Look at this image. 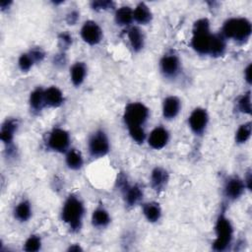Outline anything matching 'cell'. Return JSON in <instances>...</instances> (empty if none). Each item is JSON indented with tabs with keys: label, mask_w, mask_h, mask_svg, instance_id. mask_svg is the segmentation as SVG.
<instances>
[{
	"label": "cell",
	"mask_w": 252,
	"mask_h": 252,
	"mask_svg": "<svg viewBox=\"0 0 252 252\" xmlns=\"http://www.w3.org/2000/svg\"><path fill=\"white\" fill-rule=\"evenodd\" d=\"M15 218L20 221H27L32 216V207L29 201H21L14 210Z\"/></svg>",
	"instance_id": "d4e9b609"
},
{
	"label": "cell",
	"mask_w": 252,
	"mask_h": 252,
	"mask_svg": "<svg viewBox=\"0 0 252 252\" xmlns=\"http://www.w3.org/2000/svg\"><path fill=\"white\" fill-rule=\"evenodd\" d=\"M168 139H169L168 131L165 128L158 126V127H156L150 133V136L148 138V143L153 149L159 150V149H162L167 144Z\"/></svg>",
	"instance_id": "7c38bea8"
},
{
	"label": "cell",
	"mask_w": 252,
	"mask_h": 252,
	"mask_svg": "<svg viewBox=\"0 0 252 252\" xmlns=\"http://www.w3.org/2000/svg\"><path fill=\"white\" fill-rule=\"evenodd\" d=\"M149 118V108L142 102H131L125 107L123 119L127 127L142 126Z\"/></svg>",
	"instance_id": "5b68a950"
},
{
	"label": "cell",
	"mask_w": 252,
	"mask_h": 252,
	"mask_svg": "<svg viewBox=\"0 0 252 252\" xmlns=\"http://www.w3.org/2000/svg\"><path fill=\"white\" fill-rule=\"evenodd\" d=\"M225 47H226L225 37L221 33L213 34V39H212L209 54L214 57L221 56L225 51Z\"/></svg>",
	"instance_id": "ffe728a7"
},
{
	"label": "cell",
	"mask_w": 252,
	"mask_h": 252,
	"mask_svg": "<svg viewBox=\"0 0 252 252\" xmlns=\"http://www.w3.org/2000/svg\"><path fill=\"white\" fill-rule=\"evenodd\" d=\"M78 19H79V14H78V12H76V11H73V12L69 13L68 16H67V22H68L69 25H74V24H76V22L78 21Z\"/></svg>",
	"instance_id": "d590c367"
},
{
	"label": "cell",
	"mask_w": 252,
	"mask_h": 252,
	"mask_svg": "<svg viewBox=\"0 0 252 252\" xmlns=\"http://www.w3.org/2000/svg\"><path fill=\"white\" fill-rule=\"evenodd\" d=\"M251 32L252 27L247 19L231 18L223 24L221 34L225 38H231L235 41L243 42L249 38Z\"/></svg>",
	"instance_id": "3957f363"
},
{
	"label": "cell",
	"mask_w": 252,
	"mask_h": 252,
	"mask_svg": "<svg viewBox=\"0 0 252 252\" xmlns=\"http://www.w3.org/2000/svg\"><path fill=\"white\" fill-rule=\"evenodd\" d=\"M41 248V239L38 235H31L24 244V250L29 252H35Z\"/></svg>",
	"instance_id": "f1b7e54d"
},
{
	"label": "cell",
	"mask_w": 252,
	"mask_h": 252,
	"mask_svg": "<svg viewBox=\"0 0 252 252\" xmlns=\"http://www.w3.org/2000/svg\"><path fill=\"white\" fill-rule=\"evenodd\" d=\"M238 109L246 114L251 113V95L250 92L244 94L238 100Z\"/></svg>",
	"instance_id": "1f68e13d"
},
{
	"label": "cell",
	"mask_w": 252,
	"mask_h": 252,
	"mask_svg": "<svg viewBox=\"0 0 252 252\" xmlns=\"http://www.w3.org/2000/svg\"><path fill=\"white\" fill-rule=\"evenodd\" d=\"M59 40L61 43H63L64 46H69L72 43V37L69 33H61L59 36Z\"/></svg>",
	"instance_id": "e575fe53"
},
{
	"label": "cell",
	"mask_w": 252,
	"mask_h": 252,
	"mask_svg": "<svg viewBox=\"0 0 252 252\" xmlns=\"http://www.w3.org/2000/svg\"><path fill=\"white\" fill-rule=\"evenodd\" d=\"M109 222H110V216L104 208L98 207L94 211L92 215V223L94 226L102 228L107 226Z\"/></svg>",
	"instance_id": "d6986e66"
},
{
	"label": "cell",
	"mask_w": 252,
	"mask_h": 252,
	"mask_svg": "<svg viewBox=\"0 0 252 252\" xmlns=\"http://www.w3.org/2000/svg\"><path fill=\"white\" fill-rule=\"evenodd\" d=\"M209 116L207 113V110L201 107L195 108L189 118H188V123L190 126V129L197 135H201L204 133L207 124H208Z\"/></svg>",
	"instance_id": "9c48e42d"
},
{
	"label": "cell",
	"mask_w": 252,
	"mask_h": 252,
	"mask_svg": "<svg viewBox=\"0 0 252 252\" xmlns=\"http://www.w3.org/2000/svg\"><path fill=\"white\" fill-rule=\"evenodd\" d=\"M34 62L31 56V54L29 52L27 53H23L18 60V65L19 68L23 71V72H28L32 66H33Z\"/></svg>",
	"instance_id": "4dcf8cb0"
},
{
	"label": "cell",
	"mask_w": 252,
	"mask_h": 252,
	"mask_svg": "<svg viewBox=\"0 0 252 252\" xmlns=\"http://www.w3.org/2000/svg\"><path fill=\"white\" fill-rule=\"evenodd\" d=\"M114 3L112 1L108 0H99V1H94L92 2V8L94 10H107L110 8H113Z\"/></svg>",
	"instance_id": "d6a6232c"
},
{
	"label": "cell",
	"mask_w": 252,
	"mask_h": 252,
	"mask_svg": "<svg viewBox=\"0 0 252 252\" xmlns=\"http://www.w3.org/2000/svg\"><path fill=\"white\" fill-rule=\"evenodd\" d=\"M129 134L131 138L138 144H141L145 141L146 134L142 126H129L128 127Z\"/></svg>",
	"instance_id": "f546056e"
},
{
	"label": "cell",
	"mask_w": 252,
	"mask_h": 252,
	"mask_svg": "<svg viewBox=\"0 0 252 252\" xmlns=\"http://www.w3.org/2000/svg\"><path fill=\"white\" fill-rule=\"evenodd\" d=\"M244 77H245L246 82H247L248 84H250V83H251V64H249V65L246 67V69H245V71H244Z\"/></svg>",
	"instance_id": "8d00e7d4"
},
{
	"label": "cell",
	"mask_w": 252,
	"mask_h": 252,
	"mask_svg": "<svg viewBox=\"0 0 252 252\" xmlns=\"http://www.w3.org/2000/svg\"><path fill=\"white\" fill-rule=\"evenodd\" d=\"M123 192H124L125 202L130 207L137 205L143 198V191L138 185L128 186Z\"/></svg>",
	"instance_id": "7402d4cb"
},
{
	"label": "cell",
	"mask_w": 252,
	"mask_h": 252,
	"mask_svg": "<svg viewBox=\"0 0 252 252\" xmlns=\"http://www.w3.org/2000/svg\"><path fill=\"white\" fill-rule=\"evenodd\" d=\"M83 249L81 248V246L80 245H78V244H73V245H71L69 248H68V251H76V252H78V251H82Z\"/></svg>",
	"instance_id": "ab89813d"
},
{
	"label": "cell",
	"mask_w": 252,
	"mask_h": 252,
	"mask_svg": "<svg viewBox=\"0 0 252 252\" xmlns=\"http://www.w3.org/2000/svg\"><path fill=\"white\" fill-rule=\"evenodd\" d=\"M30 105L31 108L35 112H39L43 108V106L45 105L44 90H42L41 88H37L31 93Z\"/></svg>",
	"instance_id": "603a6c76"
},
{
	"label": "cell",
	"mask_w": 252,
	"mask_h": 252,
	"mask_svg": "<svg viewBox=\"0 0 252 252\" xmlns=\"http://www.w3.org/2000/svg\"><path fill=\"white\" fill-rule=\"evenodd\" d=\"M70 145V135L62 128H54L48 136L47 147L57 153H64Z\"/></svg>",
	"instance_id": "52a82bcc"
},
{
	"label": "cell",
	"mask_w": 252,
	"mask_h": 252,
	"mask_svg": "<svg viewBox=\"0 0 252 252\" xmlns=\"http://www.w3.org/2000/svg\"><path fill=\"white\" fill-rule=\"evenodd\" d=\"M143 214L149 221L156 222L160 219L161 210H160V207L158 203L150 202V203H147V204L144 205Z\"/></svg>",
	"instance_id": "cb8c5ba5"
},
{
	"label": "cell",
	"mask_w": 252,
	"mask_h": 252,
	"mask_svg": "<svg viewBox=\"0 0 252 252\" xmlns=\"http://www.w3.org/2000/svg\"><path fill=\"white\" fill-rule=\"evenodd\" d=\"M81 36L88 44L95 45L99 43L102 38V31L95 22L87 21L81 29Z\"/></svg>",
	"instance_id": "ba28073f"
},
{
	"label": "cell",
	"mask_w": 252,
	"mask_h": 252,
	"mask_svg": "<svg viewBox=\"0 0 252 252\" xmlns=\"http://www.w3.org/2000/svg\"><path fill=\"white\" fill-rule=\"evenodd\" d=\"M44 101L45 105L50 107H58L64 102V96L62 92L57 87H49L44 90Z\"/></svg>",
	"instance_id": "9a60e30c"
},
{
	"label": "cell",
	"mask_w": 252,
	"mask_h": 252,
	"mask_svg": "<svg viewBox=\"0 0 252 252\" xmlns=\"http://www.w3.org/2000/svg\"><path fill=\"white\" fill-rule=\"evenodd\" d=\"M216 239L213 243V249L215 251H224L228 248L231 243L233 228L230 220L226 218V216L221 213L218 217L216 226Z\"/></svg>",
	"instance_id": "277c9868"
},
{
	"label": "cell",
	"mask_w": 252,
	"mask_h": 252,
	"mask_svg": "<svg viewBox=\"0 0 252 252\" xmlns=\"http://www.w3.org/2000/svg\"><path fill=\"white\" fill-rule=\"evenodd\" d=\"M12 2L11 1H6V0H3V1H1L0 2V7H1V10H5V9H7L9 6H10V4H11Z\"/></svg>",
	"instance_id": "f35d334b"
},
{
	"label": "cell",
	"mask_w": 252,
	"mask_h": 252,
	"mask_svg": "<svg viewBox=\"0 0 252 252\" xmlns=\"http://www.w3.org/2000/svg\"><path fill=\"white\" fill-rule=\"evenodd\" d=\"M213 33L210 31V22L208 19H199L194 23L192 30L191 46L200 54H209Z\"/></svg>",
	"instance_id": "7a4b0ae2"
},
{
	"label": "cell",
	"mask_w": 252,
	"mask_h": 252,
	"mask_svg": "<svg viewBox=\"0 0 252 252\" xmlns=\"http://www.w3.org/2000/svg\"><path fill=\"white\" fill-rule=\"evenodd\" d=\"M134 20L142 25H146L152 20V12L145 3H139L133 11Z\"/></svg>",
	"instance_id": "44dd1931"
},
{
	"label": "cell",
	"mask_w": 252,
	"mask_h": 252,
	"mask_svg": "<svg viewBox=\"0 0 252 252\" xmlns=\"http://www.w3.org/2000/svg\"><path fill=\"white\" fill-rule=\"evenodd\" d=\"M128 38L134 51L138 52L144 47L145 37H144L143 32L139 28L137 27L130 28V30L128 31Z\"/></svg>",
	"instance_id": "ac0fdd59"
},
{
	"label": "cell",
	"mask_w": 252,
	"mask_h": 252,
	"mask_svg": "<svg viewBox=\"0 0 252 252\" xmlns=\"http://www.w3.org/2000/svg\"><path fill=\"white\" fill-rule=\"evenodd\" d=\"M133 20V10L130 7L124 6L115 12V22L119 26H128Z\"/></svg>",
	"instance_id": "484cf974"
},
{
	"label": "cell",
	"mask_w": 252,
	"mask_h": 252,
	"mask_svg": "<svg viewBox=\"0 0 252 252\" xmlns=\"http://www.w3.org/2000/svg\"><path fill=\"white\" fill-rule=\"evenodd\" d=\"M83 163L84 160L80 152H78L75 149H71L70 151H68L66 155V164L69 168L74 170L80 169L83 166Z\"/></svg>",
	"instance_id": "4316f807"
},
{
	"label": "cell",
	"mask_w": 252,
	"mask_h": 252,
	"mask_svg": "<svg viewBox=\"0 0 252 252\" xmlns=\"http://www.w3.org/2000/svg\"><path fill=\"white\" fill-rule=\"evenodd\" d=\"M168 181V173L161 167H156L151 174V184L154 190H163Z\"/></svg>",
	"instance_id": "5bb4252c"
},
{
	"label": "cell",
	"mask_w": 252,
	"mask_h": 252,
	"mask_svg": "<svg viewBox=\"0 0 252 252\" xmlns=\"http://www.w3.org/2000/svg\"><path fill=\"white\" fill-rule=\"evenodd\" d=\"M85 208L83 202L76 196L70 195L64 202L61 212L62 220L68 224L74 232L79 231L82 227Z\"/></svg>",
	"instance_id": "6da1fadb"
},
{
	"label": "cell",
	"mask_w": 252,
	"mask_h": 252,
	"mask_svg": "<svg viewBox=\"0 0 252 252\" xmlns=\"http://www.w3.org/2000/svg\"><path fill=\"white\" fill-rule=\"evenodd\" d=\"M87 75V67L86 64L83 62H76L70 70V77L71 81L74 86L79 87L85 81Z\"/></svg>",
	"instance_id": "e0dca14e"
},
{
	"label": "cell",
	"mask_w": 252,
	"mask_h": 252,
	"mask_svg": "<svg viewBox=\"0 0 252 252\" xmlns=\"http://www.w3.org/2000/svg\"><path fill=\"white\" fill-rule=\"evenodd\" d=\"M160 71L166 78H175L180 71V60L177 55L173 53L165 54L160 62Z\"/></svg>",
	"instance_id": "30bf717a"
},
{
	"label": "cell",
	"mask_w": 252,
	"mask_h": 252,
	"mask_svg": "<svg viewBox=\"0 0 252 252\" xmlns=\"http://www.w3.org/2000/svg\"><path fill=\"white\" fill-rule=\"evenodd\" d=\"M18 128V120L17 119H7L1 127L0 131V139L3 143L9 145L12 143L14 139L15 132Z\"/></svg>",
	"instance_id": "2e32d148"
},
{
	"label": "cell",
	"mask_w": 252,
	"mask_h": 252,
	"mask_svg": "<svg viewBox=\"0 0 252 252\" xmlns=\"http://www.w3.org/2000/svg\"><path fill=\"white\" fill-rule=\"evenodd\" d=\"M29 53L31 54V56H32V58L34 64H35V63H38V62H41V61L43 60L44 56H45L44 51H43L40 47H34V48L31 49V50L29 51Z\"/></svg>",
	"instance_id": "836d02e7"
},
{
	"label": "cell",
	"mask_w": 252,
	"mask_h": 252,
	"mask_svg": "<svg viewBox=\"0 0 252 252\" xmlns=\"http://www.w3.org/2000/svg\"><path fill=\"white\" fill-rule=\"evenodd\" d=\"M89 152L93 158H101L109 152V141L102 130L95 131L89 139Z\"/></svg>",
	"instance_id": "8992f818"
},
{
	"label": "cell",
	"mask_w": 252,
	"mask_h": 252,
	"mask_svg": "<svg viewBox=\"0 0 252 252\" xmlns=\"http://www.w3.org/2000/svg\"><path fill=\"white\" fill-rule=\"evenodd\" d=\"M244 188H245L244 182L240 178L233 176L227 179V181L225 182L223 191H224L225 197L233 201L238 199L243 194Z\"/></svg>",
	"instance_id": "8fae6325"
},
{
	"label": "cell",
	"mask_w": 252,
	"mask_h": 252,
	"mask_svg": "<svg viewBox=\"0 0 252 252\" xmlns=\"http://www.w3.org/2000/svg\"><path fill=\"white\" fill-rule=\"evenodd\" d=\"M251 135V122L244 123L240 125V127L237 129L235 133V141L237 144H243L245 143Z\"/></svg>",
	"instance_id": "83f0119b"
},
{
	"label": "cell",
	"mask_w": 252,
	"mask_h": 252,
	"mask_svg": "<svg viewBox=\"0 0 252 252\" xmlns=\"http://www.w3.org/2000/svg\"><path fill=\"white\" fill-rule=\"evenodd\" d=\"M180 100L174 95L167 96L164 98L162 103V115L166 119H173L177 116L180 110Z\"/></svg>",
	"instance_id": "4fadbf2b"
},
{
	"label": "cell",
	"mask_w": 252,
	"mask_h": 252,
	"mask_svg": "<svg viewBox=\"0 0 252 252\" xmlns=\"http://www.w3.org/2000/svg\"><path fill=\"white\" fill-rule=\"evenodd\" d=\"M251 180H252V178H251V171H248L247 175L245 177V180H244V185L249 190L251 189Z\"/></svg>",
	"instance_id": "74e56055"
}]
</instances>
